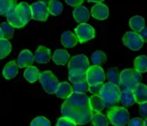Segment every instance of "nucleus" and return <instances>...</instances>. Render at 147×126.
<instances>
[{"instance_id":"nucleus-19","label":"nucleus","mask_w":147,"mask_h":126,"mask_svg":"<svg viewBox=\"0 0 147 126\" xmlns=\"http://www.w3.org/2000/svg\"><path fill=\"white\" fill-rule=\"evenodd\" d=\"M78 38H77L76 34L71 31H65L61 34V44L63 45V47L67 48H73L77 45L78 43Z\"/></svg>"},{"instance_id":"nucleus-28","label":"nucleus","mask_w":147,"mask_h":126,"mask_svg":"<svg viewBox=\"0 0 147 126\" xmlns=\"http://www.w3.org/2000/svg\"><path fill=\"white\" fill-rule=\"evenodd\" d=\"M90 121L92 122L93 126H108L109 125L108 118L102 113H93Z\"/></svg>"},{"instance_id":"nucleus-36","label":"nucleus","mask_w":147,"mask_h":126,"mask_svg":"<svg viewBox=\"0 0 147 126\" xmlns=\"http://www.w3.org/2000/svg\"><path fill=\"white\" fill-rule=\"evenodd\" d=\"M69 80L71 83L85 81V80H86V73L85 74H69Z\"/></svg>"},{"instance_id":"nucleus-9","label":"nucleus","mask_w":147,"mask_h":126,"mask_svg":"<svg viewBox=\"0 0 147 126\" xmlns=\"http://www.w3.org/2000/svg\"><path fill=\"white\" fill-rule=\"evenodd\" d=\"M65 103L73 108H84L89 105V97L86 93L71 92V95L65 99Z\"/></svg>"},{"instance_id":"nucleus-25","label":"nucleus","mask_w":147,"mask_h":126,"mask_svg":"<svg viewBox=\"0 0 147 126\" xmlns=\"http://www.w3.org/2000/svg\"><path fill=\"white\" fill-rule=\"evenodd\" d=\"M134 69L139 73H145L147 71V57L146 55H140L134 60Z\"/></svg>"},{"instance_id":"nucleus-2","label":"nucleus","mask_w":147,"mask_h":126,"mask_svg":"<svg viewBox=\"0 0 147 126\" xmlns=\"http://www.w3.org/2000/svg\"><path fill=\"white\" fill-rule=\"evenodd\" d=\"M120 89L117 85L112 83H104L98 95L101 97L105 108H112L119 103Z\"/></svg>"},{"instance_id":"nucleus-42","label":"nucleus","mask_w":147,"mask_h":126,"mask_svg":"<svg viewBox=\"0 0 147 126\" xmlns=\"http://www.w3.org/2000/svg\"><path fill=\"white\" fill-rule=\"evenodd\" d=\"M65 1L67 2V5L73 7H77L79 5H82V3L84 2V0H65Z\"/></svg>"},{"instance_id":"nucleus-11","label":"nucleus","mask_w":147,"mask_h":126,"mask_svg":"<svg viewBox=\"0 0 147 126\" xmlns=\"http://www.w3.org/2000/svg\"><path fill=\"white\" fill-rule=\"evenodd\" d=\"M31 18L37 21H47V17H49V9H47V5L42 2H34L31 4Z\"/></svg>"},{"instance_id":"nucleus-13","label":"nucleus","mask_w":147,"mask_h":126,"mask_svg":"<svg viewBox=\"0 0 147 126\" xmlns=\"http://www.w3.org/2000/svg\"><path fill=\"white\" fill-rule=\"evenodd\" d=\"M51 58V53L47 47L45 46H38V48L36 49V51L33 54V60L36 63H41V64H45L49 63V61Z\"/></svg>"},{"instance_id":"nucleus-41","label":"nucleus","mask_w":147,"mask_h":126,"mask_svg":"<svg viewBox=\"0 0 147 126\" xmlns=\"http://www.w3.org/2000/svg\"><path fill=\"white\" fill-rule=\"evenodd\" d=\"M138 35L140 36V38L143 40V42H146L147 41V29H146V27H143V28H141L140 30L138 31Z\"/></svg>"},{"instance_id":"nucleus-27","label":"nucleus","mask_w":147,"mask_h":126,"mask_svg":"<svg viewBox=\"0 0 147 126\" xmlns=\"http://www.w3.org/2000/svg\"><path fill=\"white\" fill-rule=\"evenodd\" d=\"M119 72L118 68L116 67H111L107 70V73L105 74L106 75L107 80L109 81V83H112L115 84V85L118 86L119 85V82H120V78H119Z\"/></svg>"},{"instance_id":"nucleus-7","label":"nucleus","mask_w":147,"mask_h":126,"mask_svg":"<svg viewBox=\"0 0 147 126\" xmlns=\"http://www.w3.org/2000/svg\"><path fill=\"white\" fill-rule=\"evenodd\" d=\"M106 75L101 66L92 65L86 71V81L90 85H95L98 83H104Z\"/></svg>"},{"instance_id":"nucleus-22","label":"nucleus","mask_w":147,"mask_h":126,"mask_svg":"<svg viewBox=\"0 0 147 126\" xmlns=\"http://www.w3.org/2000/svg\"><path fill=\"white\" fill-rule=\"evenodd\" d=\"M53 60L57 65H65L69 60V54L63 49H57L53 55Z\"/></svg>"},{"instance_id":"nucleus-15","label":"nucleus","mask_w":147,"mask_h":126,"mask_svg":"<svg viewBox=\"0 0 147 126\" xmlns=\"http://www.w3.org/2000/svg\"><path fill=\"white\" fill-rule=\"evenodd\" d=\"M33 54L27 49L22 50L18 55V58H17L16 64L18 66V68H23V67H28L31 66L33 63Z\"/></svg>"},{"instance_id":"nucleus-46","label":"nucleus","mask_w":147,"mask_h":126,"mask_svg":"<svg viewBox=\"0 0 147 126\" xmlns=\"http://www.w3.org/2000/svg\"><path fill=\"white\" fill-rule=\"evenodd\" d=\"M1 38H3V37H2V32H1V30H0V39Z\"/></svg>"},{"instance_id":"nucleus-31","label":"nucleus","mask_w":147,"mask_h":126,"mask_svg":"<svg viewBox=\"0 0 147 126\" xmlns=\"http://www.w3.org/2000/svg\"><path fill=\"white\" fill-rule=\"evenodd\" d=\"M0 30L2 32V37L7 40L12 38L13 34H14V27L11 24H9L8 22H3L0 25Z\"/></svg>"},{"instance_id":"nucleus-14","label":"nucleus","mask_w":147,"mask_h":126,"mask_svg":"<svg viewBox=\"0 0 147 126\" xmlns=\"http://www.w3.org/2000/svg\"><path fill=\"white\" fill-rule=\"evenodd\" d=\"M91 15L97 20H105L109 16V9L103 3H97L91 9Z\"/></svg>"},{"instance_id":"nucleus-37","label":"nucleus","mask_w":147,"mask_h":126,"mask_svg":"<svg viewBox=\"0 0 147 126\" xmlns=\"http://www.w3.org/2000/svg\"><path fill=\"white\" fill-rule=\"evenodd\" d=\"M57 126H77L76 123H74L73 121H71L69 119L65 117H61L57 120Z\"/></svg>"},{"instance_id":"nucleus-1","label":"nucleus","mask_w":147,"mask_h":126,"mask_svg":"<svg viewBox=\"0 0 147 126\" xmlns=\"http://www.w3.org/2000/svg\"><path fill=\"white\" fill-rule=\"evenodd\" d=\"M61 112L63 117H65L76 123L77 125H85L91 120L93 111L90 106L84 108H73L69 107L65 102L61 104Z\"/></svg>"},{"instance_id":"nucleus-20","label":"nucleus","mask_w":147,"mask_h":126,"mask_svg":"<svg viewBox=\"0 0 147 126\" xmlns=\"http://www.w3.org/2000/svg\"><path fill=\"white\" fill-rule=\"evenodd\" d=\"M89 105L93 113H101L105 108L101 97L96 94H93L91 97H89Z\"/></svg>"},{"instance_id":"nucleus-18","label":"nucleus","mask_w":147,"mask_h":126,"mask_svg":"<svg viewBox=\"0 0 147 126\" xmlns=\"http://www.w3.org/2000/svg\"><path fill=\"white\" fill-rule=\"evenodd\" d=\"M119 102L124 107L132 106L135 103L133 91L131 89H121L119 92Z\"/></svg>"},{"instance_id":"nucleus-24","label":"nucleus","mask_w":147,"mask_h":126,"mask_svg":"<svg viewBox=\"0 0 147 126\" xmlns=\"http://www.w3.org/2000/svg\"><path fill=\"white\" fill-rule=\"evenodd\" d=\"M24 78L29 82V83H33V82L37 81L39 79V75H40V72H39L38 68L35 67V66H28L26 67V69L24 70Z\"/></svg>"},{"instance_id":"nucleus-38","label":"nucleus","mask_w":147,"mask_h":126,"mask_svg":"<svg viewBox=\"0 0 147 126\" xmlns=\"http://www.w3.org/2000/svg\"><path fill=\"white\" fill-rule=\"evenodd\" d=\"M103 84L104 83H98V84H95V85H90L89 86L88 90L92 94H96V95H98L99 92H100V90H101V88H102Z\"/></svg>"},{"instance_id":"nucleus-26","label":"nucleus","mask_w":147,"mask_h":126,"mask_svg":"<svg viewBox=\"0 0 147 126\" xmlns=\"http://www.w3.org/2000/svg\"><path fill=\"white\" fill-rule=\"evenodd\" d=\"M129 26L134 32H138L141 28L145 26L144 18L142 16H139V15L131 17L130 20H129Z\"/></svg>"},{"instance_id":"nucleus-21","label":"nucleus","mask_w":147,"mask_h":126,"mask_svg":"<svg viewBox=\"0 0 147 126\" xmlns=\"http://www.w3.org/2000/svg\"><path fill=\"white\" fill-rule=\"evenodd\" d=\"M18 73V66L15 61H10L3 68V76L5 79H13Z\"/></svg>"},{"instance_id":"nucleus-17","label":"nucleus","mask_w":147,"mask_h":126,"mask_svg":"<svg viewBox=\"0 0 147 126\" xmlns=\"http://www.w3.org/2000/svg\"><path fill=\"white\" fill-rule=\"evenodd\" d=\"M132 91L136 103L141 104L143 102H147V86L145 84H137Z\"/></svg>"},{"instance_id":"nucleus-40","label":"nucleus","mask_w":147,"mask_h":126,"mask_svg":"<svg viewBox=\"0 0 147 126\" xmlns=\"http://www.w3.org/2000/svg\"><path fill=\"white\" fill-rule=\"evenodd\" d=\"M139 112H140V115L142 116L143 119H146L147 116V102H143L139 106Z\"/></svg>"},{"instance_id":"nucleus-45","label":"nucleus","mask_w":147,"mask_h":126,"mask_svg":"<svg viewBox=\"0 0 147 126\" xmlns=\"http://www.w3.org/2000/svg\"><path fill=\"white\" fill-rule=\"evenodd\" d=\"M143 126H147V120L146 119L143 120Z\"/></svg>"},{"instance_id":"nucleus-3","label":"nucleus","mask_w":147,"mask_h":126,"mask_svg":"<svg viewBox=\"0 0 147 126\" xmlns=\"http://www.w3.org/2000/svg\"><path fill=\"white\" fill-rule=\"evenodd\" d=\"M120 82H119V89H131L133 90L137 84L140 83L142 75L135 69H124L119 74Z\"/></svg>"},{"instance_id":"nucleus-43","label":"nucleus","mask_w":147,"mask_h":126,"mask_svg":"<svg viewBox=\"0 0 147 126\" xmlns=\"http://www.w3.org/2000/svg\"><path fill=\"white\" fill-rule=\"evenodd\" d=\"M104 0H88V2H94V3H102Z\"/></svg>"},{"instance_id":"nucleus-4","label":"nucleus","mask_w":147,"mask_h":126,"mask_svg":"<svg viewBox=\"0 0 147 126\" xmlns=\"http://www.w3.org/2000/svg\"><path fill=\"white\" fill-rule=\"evenodd\" d=\"M107 118L113 126H125L130 120V114L125 107L115 106L109 108Z\"/></svg>"},{"instance_id":"nucleus-10","label":"nucleus","mask_w":147,"mask_h":126,"mask_svg":"<svg viewBox=\"0 0 147 126\" xmlns=\"http://www.w3.org/2000/svg\"><path fill=\"white\" fill-rule=\"evenodd\" d=\"M75 34L78 38V41H80V43H85L94 38L96 33H95V29L90 24L82 23L75 29Z\"/></svg>"},{"instance_id":"nucleus-35","label":"nucleus","mask_w":147,"mask_h":126,"mask_svg":"<svg viewBox=\"0 0 147 126\" xmlns=\"http://www.w3.org/2000/svg\"><path fill=\"white\" fill-rule=\"evenodd\" d=\"M30 126H51V122L43 116H37L31 121Z\"/></svg>"},{"instance_id":"nucleus-23","label":"nucleus","mask_w":147,"mask_h":126,"mask_svg":"<svg viewBox=\"0 0 147 126\" xmlns=\"http://www.w3.org/2000/svg\"><path fill=\"white\" fill-rule=\"evenodd\" d=\"M71 92H73V89H71V84H69V82H61V83H59L57 89L55 94L57 97L67 99V98L71 95Z\"/></svg>"},{"instance_id":"nucleus-29","label":"nucleus","mask_w":147,"mask_h":126,"mask_svg":"<svg viewBox=\"0 0 147 126\" xmlns=\"http://www.w3.org/2000/svg\"><path fill=\"white\" fill-rule=\"evenodd\" d=\"M107 61V56L103 51L97 50L91 56V62L93 63V65L101 66L103 65L104 63H106Z\"/></svg>"},{"instance_id":"nucleus-39","label":"nucleus","mask_w":147,"mask_h":126,"mask_svg":"<svg viewBox=\"0 0 147 126\" xmlns=\"http://www.w3.org/2000/svg\"><path fill=\"white\" fill-rule=\"evenodd\" d=\"M127 124H128V126H143V119L135 117L133 119L129 120V122Z\"/></svg>"},{"instance_id":"nucleus-8","label":"nucleus","mask_w":147,"mask_h":126,"mask_svg":"<svg viewBox=\"0 0 147 126\" xmlns=\"http://www.w3.org/2000/svg\"><path fill=\"white\" fill-rule=\"evenodd\" d=\"M122 41L125 46L128 47V48L132 51L140 50V49L142 48L143 44H144V42H143V40L140 38L138 33L134 32V31H129V32L125 33L122 38Z\"/></svg>"},{"instance_id":"nucleus-12","label":"nucleus","mask_w":147,"mask_h":126,"mask_svg":"<svg viewBox=\"0 0 147 126\" xmlns=\"http://www.w3.org/2000/svg\"><path fill=\"white\" fill-rule=\"evenodd\" d=\"M15 13H16L17 17L19 20L23 23V25H26L31 19V9L30 5H28L26 2H21L17 4V7L15 9Z\"/></svg>"},{"instance_id":"nucleus-30","label":"nucleus","mask_w":147,"mask_h":126,"mask_svg":"<svg viewBox=\"0 0 147 126\" xmlns=\"http://www.w3.org/2000/svg\"><path fill=\"white\" fill-rule=\"evenodd\" d=\"M47 9H49V13L53 16H57L63 12V6L61 2L57 1V0H53L47 4Z\"/></svg>"},{"instance_id":"nucleus-5","label":"nucleus","mask_w":147,"mask_h":126,"mask_svg":"<svg viewBox=\"0 0 147 126\" xmlns=\"http://www.w3.org/2000/svg\"><path fill=\"white\" fill-rule=\"evenodd\" d=\"M89 67L90 61L84 54L76 55L67 61V69L69 74H85Z\"/></svg>"},{"instance_id":"nucleus-16","label":"nucleus","mask_w":147,"mask_h":126,"mask_svg":"<svg viewBox=\"0 0 147 126\" xmlns=\"http://www.w3.org/2000/svg\"><path fill=\"white\" fill-rule=\"evenodd\" d=\"M73 15L75 20L78 23H87L90 19V12H89L88 8L82 6V5H79L76 8L74 9Z\"/></svg>"},{"instance_id":"nucleus-34","label":"nucleus","mask_w":147,"mask_h":126,"mask_svg":"<svg viewBox=\"0 0 147 126\" xmlns=\"http://www.w3.org/2000/svg\"><path fill=\"white\" fill-rule=\"evenodd\" d=\"M71 89L73 92H78V93H86L89 89V84L87 83V81H80L76 82V83H73L71 86Z\"/></svg>"},{"instance_id":"nucleus-6","label":"nucleus","mask_w":147,"mask_h":126,"mask_svg":"<svg viewBox=\"0 0 147 126\" xmlns=\"http://www.w3.org/2000/svg\"><path fill=\"white\" fill-rule=\"evenodd\" d=\"M39 82L42 86L43 90L49 94H55L59 86V79L51 71H43L39 75Z\"/></svg>"},{"instance_id":"nucleus-32","label":"nucleus","mask_w":147,"mask_h":126,"mask_svg":"<svg viewBox=\"0 0 147 126\" xmlns=\"http://www.w3.org/2000/svg\"><path fill=\"white\" fill-rule=\"evenodd\" d=\"M14 5H17L16 0H0V15L6 16L7 12Z\"/></svg>"},{"instance_id":"nucleus-33","label":"nucleus","mask_w":147,"mask_h":126,"mask_svg":"<svg viewBox=\"0 0 147 126\" xmlns=\"http://www.w3.org/2000/svg\"><path fill=\"white\" fill-rule=\"evenodd\" d=\"M11 52V43L4 38L0 39V59H3Z\"/></svg>"},{"instance_id":"nucleus-44","label":"nucleus","mask_w":147,"mask_h":126,"mask_svg":"<svg viewBox=\"0 0 147 126\" xmlns=\"http://www.w3.org/2000/svg\"><path fill=\"white\" fill-rule=\"evenodd\" d=\"M39 2H42V3H45V4H49V2H51V1H53V0H38Z\"/></svg>"}]
</instances>
